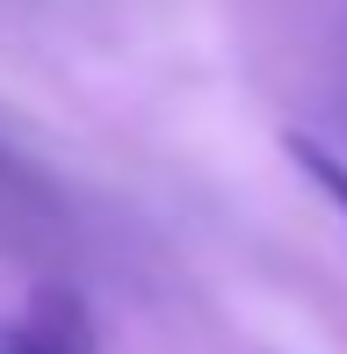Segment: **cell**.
Instances as JSON below:
<instances>
[{
	"instance_id": "1",
	"label": "cell",
	"mask_w": 347,
	"mask_h": 354,
	"mask_svg": "<svg viewBox=\"0 0 347 354\" xmlns=\"http://www.w3.org/2000/svg\"><path fill=\"white\" fill-rule=\"evenodd\" d=\"M0 354H94V326L73 289H37L22 318H0Z\"/></svg>"
},
{
	"instance_id": "2",
	"label": "cell",
	"mask_w": 347,
	"mask_h": 354,
	"mask_svg": "<svg viewBox=\"0 0 347 354\" xmlns=\"http://www.w3.org/2000/svg\"><path fill=\"white\" fill-rule=\"evenodd\" d=\"M290 159L311 174V181H319V196H326V203H333V210L347 217V159H333L326 145H311V138H290Z\"/></svg>"
}]
</instances>
